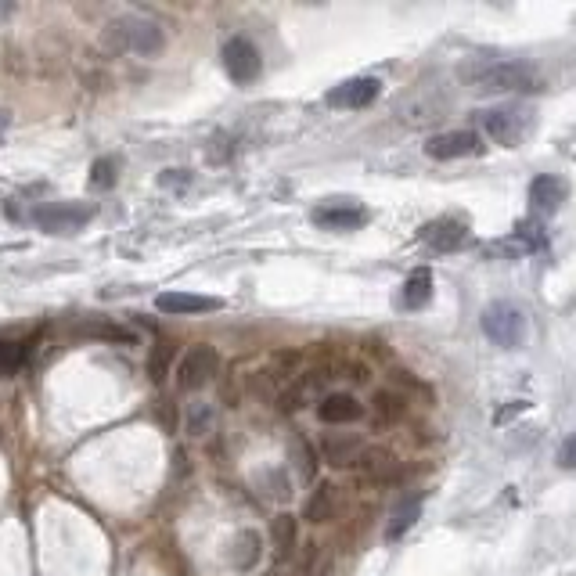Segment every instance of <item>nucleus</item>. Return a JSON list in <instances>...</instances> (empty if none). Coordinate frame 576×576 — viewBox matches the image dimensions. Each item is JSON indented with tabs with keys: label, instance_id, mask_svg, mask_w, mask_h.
Returning a JSON list of instances; mask_svg holds the SVG:
<instances>
[{
	"label": "nucleus",
	"instance_id": "f257e3e1",
	"mask_svg": "<svg viewBox=\"0 0 576 576\" xmlns=\"http://www.w3.org/2000/svg\"><path fill=\"white\" fill-rule=\"evenodd\" d=\"M101 47L112 54H137V58H152L166 47V33L159 22L141 15H119L101 29Z\"/></svg>",
	"mask_w": 576,
	"mask_h": 576
},
{
	"label": "nucleus",
	"instance_id": "f03ea898",
	"mask_svg": "<svg viewBox=\"0 0 576 576\" xmlns=\"http://www.w3.org/2000/svg\"><path fill=\"white\" fill-rule=\"evenodd\" d=\"M461 80L479 94H519L537 87V72L526 62H472L461 69Z\"/></svg>",
	"mask_w": 576,
	"mask_h": 576
},
{
	"label": "nucleus",
	"instance_id": "7ed1b4c3",
	"mask_svg": "<svg viewBox=\"0 0 576 576\" xmlns=\"http://www.w3.org/2000/svg\"><path fill=\"white\" fill-rule=\"evenodd\" d=\"M479 324H483L486 339L494 342V346H501V350H519L522 342H526V314L515 303H508V299H497V303L486 306Z\"/></svg>",
	"mask_w": 576,
	"mask_h": 576
},
{
	"label": "nucleus",
	"instance_id": "20e7f679",
	"mask_svg": "<svg viewBox=\"0 0 576 576\" xmlns=\"http://www.w3.org/2000/svg\"><path fill=\"white\" fill-rule=\"evenodd\" d=\"M177 386L184 393H198V389H206L216 375H220V350L209 346V342H195L188 350L180 353L177 360Z\"/></svg>",
	"mask_w": 576,
	"mask_h": 576
},
{
	"label": "nucleus",
	"instance_id": "39448f33",
	"mask_svg": "<svg viewBox=\"0 0 576 576\" xmlns=\"http://www.w3.org/2000/svg\"><path fill=\"white\" fill-rule=\"evenodd\" d=\"M94 202H44L36 206L33 213V224L47 234H80L83 227L94 220Z\"/></svg>",
	"mask_w": 576,
	"mask_h": 576
},
{
	"label": "nucleus",
	"instance_id": "423d86ee",
	"mask_svg": "<svg viewBox=\"0 0 576 576\" xmlns=\"http://www.w3.org/2000/svg\"><path fill=\"white\" fill-rule=\"evenodd\" d=\"M479 123L497 144L504 148H519L526 141L533 126V112L526 105H508V108H490V112H479Z\"/></svg>",
	"mask_w": 576,
	"mask_h": 576
},
{
	"label": "nucleus",
	"instance_id": "0eeeda50",
	"mask_svg": "<svg viewBox=\"0 0 576 576\" xmlns=\"http://www.w3.org/2000/svg\"><path fill=\"white\" fill-rule=\"evenodd\" d=\"M220 62H224L227 76L234 83H252L263 69V58L249 36H231L224 44V51H220Z\"/></svg>",
	"mask_w": 576,
	"mask_h": 576
},
{
	"label": "nucleus",
	"instance_id": "6e6552de",
	"mask_svg": "<svg viewBox=\"0 0 576 576\" xmlns=\"http://www.w3.org/2000/svg\"><path fill=\"white\" fill-rule=\"evenodd\" d=\"M310 220L317 227H324V231H357L360 224H368V213L357 202H350V198H332V202L317 206L310 213Z\"/></svg>",
	"mask_w": 576,
	"mask_h": 576
},
{
	"label": "nucleus",
	"instance_id": "1a4fd4ad",
	"mask_svg": "<svg viewBox=\"0 0 576 576\" xmlns=\"http://www.w3.org/2000/svg\"><path fill=\"white\" fill-rule=\"evenodd\" d=\"M378 94H382V80H375V76H353V80L328 90L324 101L332 108H368Z\"/></svg>",
	"mask_w": 576,
	"mask_h": 576
},
{
	"label": "nucleus",
	"instance_id": "9d476101",
	"mask_svg": "<svg viewBox=\"0 0 576 576\" xmlns=\"http://www.w3.org/2000/svg\"><path fill=\"white\" fill-rule=\"evenodd\" d=\"M569 198V184L555 173H540L530 184V206L537 216H555Z\"/></svg>",
	"mask_w": 576,
	"mask_h": 576
},
{
	"label": "nucleus",
	"instance_id": "9b49d317",
	"mask_svg": "<svg viewBox=\"0 0 576 576\" xmlns=\"http://www.w3.org/2000/svg\"><path fill=\"white\" fill-rule=\"evenodd\" d=\"M364 440L357 432H324L321 436V458L335 468H346V465H357L360 454H364Z\"/></svg>",
	"mask_w": 576,
	"mask_h": 576
},
{
	"label": "nucleus",
	"instance_id": "f8f14e48",
	"mask_svg": "<svg viewBox=\"0 0 576 576\" xmlns=\"http://www.w3.org/2000/svg\"><path fill=\"white\" fill-rule=\"evenodd\" d=\"M425 152H429L432 159H440V162L468 159V155L479 152V134H472V130H450V134H436V137H429Z\"/></svg>",
	"mask_w": 576,
	"mask_h": 576
},
{
	"label": "nucleus",
	"instance_id": "ddd939ff",
	"mask_svg": "<svg viewBox=\"0 0 576 576\" xmlns=\"http://www.w3.org/2000/svg\"><path fill=\"white\" fill-rule=\"evenodd\" d=\"M317 418L324 425H353L364 418V404L353 393H328L317 404Z\"/></svg>",
	"mask_w": 576,
	"mask_h": 576
},
{
	"label": "nucleus",
	"instance_id": "4468645a",
	"mask_svg": "<svg viewBox=\"0 0 576 576\" xmlns=\"http://www.w3.org/2000/svg\"><path fill=\"white\" fill-rule=\"evenodd\" d=\"M468 238V227L461 220H450V216H440L432 224L422 227V242L436 252H450V249H461Z\"/></svg>",
	"mask_w": 576,
	"mask_h": 576
},
{
	"label": "nucleus",
	"instance_id": "2eb2a0df",
	"mask_svg": "<svg viewBox=\"0 0 576 576\" xmlns=\"http://www.w3.org/2000/svg\"><path fill=\"white\" fill-rule=\"evenodd\" d=\"M155 306H159L162 314H209V310H220V299L213 296H195V292H159L155 296Z\"/></svg>",
	"mask_w": 576,
	"mask_h": 576
},
{
	"label": "nucleus",
	"instance_id": "dca6fc26",
	"mask_svg": "<svg viewBox=\"0 0 576 576\" xmlns=\"http://www.w3.org/2000/svg\"><path fill=\"white\" fill-rule=\"evenodd\" d=\"M339 504H342V490L335 483H317L314 494H310V501H306V522H314V526H321V522H332L335 515H339Z\"/></svg>",
	"mask_w": 576,
	"mask_h": 576
},
{
	"label": "nucleus",
	"instance_id": "f3484780",
	"mask_svg": "<svg viewBox=\"0 0 576 576\" xmlns=\"http://www.w3.org/2000/svg\"><path fill=\"white\" fill-rule=\"evenodd\" d=\"M260 558H263V537L256 530H242L238 537H234L231 551H227V562H231L238 573H249Z\"/></svg>",
	"mask_w": 576,
	"mask_h": 576
},
{
	"label": "nucleus",
	"instance_id": "a211bd4d",
	"mask_svg": "<svg viewBox=\"0 0 576 576\" xmlns=\"http://www.w3.org/2000/svg\"><path fill=\"white\" fill-rule=\"evenodd\" d=\"M422 501H425L422 494L400 497V504L393 508V519H389V526H386V540H400L407 530H411L414 522L422 519Z\"/></svg>",
	"mask_w": 576,
	"mask_h": 576
},
{
	"label": "nucleus",
	"instance_id": "6ab92c4d",
	"mask_svg": "<svg viewBox=\"0 0 576 576\" xmlns=\"http://www.w3.org/2000/svg\"><path fill=\"white\" fill-rule=\"evenodd\" d=\"M216 425V407L206 404V400H191L188 407H184V432L188 436H195V440H202V436H209Z\"/></svg>",
	"mask_w": 576,
	"mask_h": 576
},
{
	"label": "nucleus",
	"instance_id": "aec40b11",
	"mask_svg": "<svg viewBox=\"0 0 576 576\" xmlns=\"http://www.w3.org/2000/svg\"><path fill=\"white\" fill-rule=\"evenodd\" d=\"M270 540H274V551H278V558H288L292 551H296V540H299V526H296V515H274V522H270Z\"/></svg>",
	"mask_w": 576,
	"mask_h": 576
},
{
	"label": "nucleus",
	"instance_id": "412c9836",
	"mask_svg": "<svg viewBox=\"0 0 576 576\" xmlns=\"http://www.w3.org/2000/svg\"><path fill=\"white\" fill-rule=\"evenodd\" d=\"M440 116H443V101L440 98H429V90H418V94H411V105L404 108V119L411 126L436 123Z\"/></svg>",
	"mask_w": 576,
	"mask_h": 576
},
{
	"label": "nucleus",
	"instance_id": "4be33fe9",
	"mask_svg": "<svg viewBox=\"0 0 576 576\" xmlns=\"http://www.w3.org/2000/svg\"><path fill=\"white\" fill-rule=\"evenodd\" d=\"M357 465L368 479H393V472H396V458L382 447H368L360 454Z\"/></svg>",
	"mask_w": 576,
	"mask_h": 576
},
{
	"label": "nucleus",
	"instance_id": "5701e85b",
	"mask_svg": "<svg viewBox=\"0 0 576 576\" xmlns=\"http://www.w3.org/2000/svg\"><path fill=\"white\" fill-rule=\"evenodd\" d=\"M432 299V270H414L404 285V306L407 310H422L425 303Z\"/></svg>",
	"mask_w": 576,
	"mask_h": 576
},
{
	"label": "nucleus",
	"instance_id": "b1692460",
	"mask_svg": "<svg viewBox=\"0 0 576 576\" xmlns=\"http://www.w3.org/2000/svg\"><path fill=\"white\" fill-rule=\"evenodd\" d=\"M173 360H177V346H173V342H166V339L155 342L152 353H148V378H152V382H162V378L170 375Z\"/></svg>",
	"mask_w": 576,
	"mask_h": 576
},
{
	"label": "nucleus",
	"instance_id": "393cba45",
	"mask_svg": "<svg viewBox=\"0 0 576 576\" xmlns=\"http://www.w3.org/2000/svg\"><path fill=\"white\" fill-rule=\"evenodd\" d=\"M29 357V342H15V339H0V378L15 375Z\"/></svg>",
	"mask_w": 576,
	"mask_h": 576
},
{
	"label": "nucleus",
	"instance_id": "a878e982",
	"mask_svg": "<svg viewBox=\"0 0 576 576\" xmlns=\"http://www.w3.org/2000/svg\"><path fill=\"white\" fill-rule=\"evenodd\" d=\"M375 411L386 418V422H396V418H404V396L396 393H378L375 396Z\"/></svg>",
	"mask_w": 576,
	"mask_h": 576
},
{
	"label": "nucleus",
	"instance_id": "bb28decb",
	"mask_svg": "<svg viewBox=\"0 0 576 576\" xmlns=\"http://www.w3.org/2000/svg\"><path fill=\"white\" fill-rule=\"evenodd\" d=\"M90 184L94 188H112L116 184V159H98L90 166Z\"/></svg>",
	"mask_w": 576,
	"mask_h": 576
},
{
	"label": "nucleus",
	"instance_id": "cd10ccee",
	"mask_svg": "<svg viewBox=\"0 0 576 576\" xmlns=\"http://www.w3.org/2000/svg\"><path fill=\"white\" fill-rule=\"evenodd\" d=\"M260 483L270 486L267 494H263V497H270V501H288V494H292V490H288L285 472H267V476H260Z\"/></svg>",
	"mask_w": 576,
	"mask_h": 576
},
{
	"label": "nucleus",
	"instance_id": "c85d7f7f",
	"mask_svg": "<svg viewBox=\"0 0 576 576\" xmlns=\"http://www.w3.org/2000/svg\"><path fill=\"white\" fill-rule=\"evenodd\" d=\"M292 450H296V465H299V476L303 479H310L314 476V468H317V461H314V454H310V447H306L303 440H292Z\"/></svg>",
	"mask_w": 576,
	"mask_h": 576
},
{
	"label": "nucleus",
	"instance_id": "c756f323",
	"mask_svg": "<svg viewBox=\"0 0 576 576\" xmlns=\"http://www.w3.org/2000/svg\"><path fill=\"white\" fill-rule=\"evenodd\" d=\"M555 461H558V468H569V472H576V432H569L566 440H562Z\"/></svg>",
	"mask_w": 576,
	"mask_h": 576
},
{
	"label": "nucleus",
	"instance_id": "7c9ffc66",
	"mask_svg": "<svg viewBox=\"0 0 576 576\" xmlns=\"http://www.w3.org/2000/svg\"><path fill=\"white\" fill-rule=\"evenodd\" d=\"M87 332H90V335H101V339H116V342H134V335L126 332V328H119V324H98V328H94V324H90Z\"/></svg>",
	"mask_w": 576,
	"mask_h": 576
},
{
	"label": "nucleus",
	"instance_id": "2f4dec72",
	"mask_svg": "<svg viewBox=\"0 0 576 576\" xmlns=\"http://www.w3.org/2000/svg\"><path fill=\"white\" fill-rule=\"evenodd\" d=\"M188 170H166V173H162V177H159V184H162V188H177V184H180V188H184V184H188Z\"/></svg>",
	"mask_w": 576,
	"mask_h": 576
},
{
	"label": "nucleus",
	"instance_id": "473e14b6",
	"mask_svg": "<svg viewBox=\"0 0 576 576\" xmlns=\"http://www.w3.org/2000/svg\"><path fill=\"white\" fill-rule=\"evenodd\" d=\"M8 123H11V116H8V112H4V108H0V137H4V130H8Z\"/></svg>",
	"mask_w": 576,
	"mask_h": 576
}]
</instances>
